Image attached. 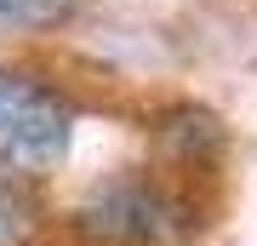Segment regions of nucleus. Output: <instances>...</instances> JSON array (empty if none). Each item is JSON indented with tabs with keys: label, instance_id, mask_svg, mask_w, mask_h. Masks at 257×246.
Wrapping results in <instances>:
<instances>
[{
	"label": "nucleus",
	"instance_id": "obj_1",
	"mask_svg": "<svg viewBox=\"0 0 257 246\" xmlns=\"http://www.w3.org/2000/svg\"><path fill=\"white\" fill-rule=\"evenodd\" d=\"M74 109L52 86L0 69V172H46L69 155Z\"/></svg>",
	"mask_w": 257,
	"mask_h": 246
},
{
	"label": "nucleus",
	"instance_id": "obj_2",
	"mask_svg": "<svg viewBox=\"0 0 257 246\" xmlns=\"http://www.w3.org/2000/svg\"><path fill=\"white\" fill-rule=\"evenodd\" d=\"M80 223L103 240H132V246H155L172 223V206L160 201L149 183H109L92 206L80 212Z\"/></svg>",
	"mask_w": 257,
	"mask_h": 246
},
{
	"label": "nucleus",
	"instance_id": "obj_3",
	"mask_svg": "<svg viewBox=\"0 0 257 246\" xmlns=\"http://www.w3.org/2000/svg\"><path fill=\"white\" fill-rule=\"evenodd\" d=\"M29 235H35V206L12 183H0V246H23Z\"/></svg>",
	"mask_w": 257,
	"mask_h": 246
},
{
	"label": "nucleus",
	"instance_id": "obj_4",
	"mask_svg": "<svg viewBox=\"0 0 257 246\" xmlns=\"http://www.w3.org/2000/svg\"><path fill=\"white\" fill-rule=\"evenodd\" d=\"M63 12L69 0H0V23H52Z\"/></svg>",
	"mask_w": 257,
	"mask_h": 246
}]
</instances>
